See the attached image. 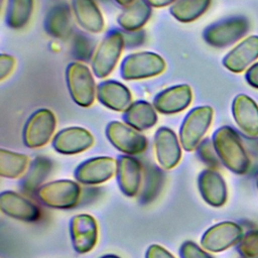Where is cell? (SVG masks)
Returning <instances> with one entry per match:
<instances>
[{"label": "cell", "mask_w": 258, "mask_h": 258, "mask_svg": "<svg viewBox=\"0 0 258 258\" xmlns=\"http://www.w3.org/2000/svg\"><path fill=\"white\" fill-rule=\"evenodd\" d=\"M216 154L222 163L231 171L243 174L248 171L250 160L237 132L229 127L222 126L212 137Z\"/></svg>", "instance_id": "cell-1"}, {"label": "cell", "mask_w": 258, "mask_h": 258, "mask_svg": "<svg viewBox=\"0 0 258 258\" xmlns=\"http://www.w3.org/2000/svg\"><path fill=\"white\" fill-rule=\"evenodd\" d=\"M213 114L210 106L197 107L188 112L179 130V138L184 150L192 151L200 145L211 125Z\"/></svg>", "instance_id": "cell-2"}, {"label": "cell", "mask_w": 258, "mask_h": 258, "mask_svg": "<svg viewBox=\"0 0 258 258\" xmlns=\"http://www.w3.org/2000/svg\"><path fill=\"white\" fill-rule=\"evenodd\" d=\"M165 69L163 58L149 51H141L127 55L120 67V75L124 80H140L161 74Z\"/></svg>", "instance_id": "cell-3"}, {"label": "cell", "mask_w": 258, "mask_h": 258, "mask_svg": "<svg viewBox=\"0 0 258 258\" xmlns=\"http://www.w3.org/2000/svg\"><path fill=\"white\" fill-rule=\"evenodd\" d=\"M66 79L72 99L82 107L91 106L95 99V82L89 68L81 62H71Z\"/></svg>", "instance_id": "cell-4"}, {"label": "cell", "mask_w": 258, "mask_h": 258, "mask_svg": "<svg viewBox=\"0 0 258 258\" xmlns=\"http://www.w3.org/2000/svg\"><path fill=\"white\" fill-rule=\"evenodd\" d=\"M249 29V22L243 16H234L209 25L203 33L207 43L215 47L228 46L242 36Z\"/></svg>", "instance_id": "cell-5"}, {"label": "cell", "mask_w": 258, "mask_h": 258, "mask_svg": "<svg viewBox=\"0 0 258 258\" xmlns=\"http://www.w3.org/2000/svg\"><path fill=\"white\" fill-rule=\"evenodd\" d=\"M81 188L73 180H55L40 186L37 197L47 207L54 209H71L75 207L80 199Z\"/></svg>", "instance_id": "cell-6"}, {"label": "cell", "mask_w": 258, "mask_h": 258, "mask_svg": "<svg viewBox=\"0 0 258 258\" xmlns=\"http://www.w3.org/2000/svg\"><path fill=\"white\" fill-rule=\"evenodd\" d=\"M55 125V117L50 110L39 109L35 111L24 125V144L29 148H37L45 145L52 136Z\"/></svg>", "instance_id": "cell-7"}, {"label": "cell", "mask_w": 258, "mask_h": 258, "mask_svg": "<svg viewBox=\"0 0 258 258\" xmlns=\"http://www.w3.org/2000/svg\"><path fill=\"white\" fill-rule=\"evenodd\" d=\"M124 44V37L119 31L109 32L98 46L92 60L94 74L98 78L107 77L115 68Z\"/></svg>", "instance_id": "cell-8"}, {"label": "cell", "mask_w": 258, "mask_h": 258, "mask_svg": "<svg viewBox=\"0 0 258 258\" xmlns=\"http://www.w3.org/2000/svg\"><path fill=\"white\" fill-rule=\"evenodd\" d=\"M106 135L119 151L126 154L142 153L147 146V140L142 134L118 121H112L107 125Z\"/></svg>", "instance_id": "cell-9"}, {"label": "cell", "mask_w": 258, "mask_h": 258, "mask_svg": "<svg viewBox=\"0 0 258 258\" xmlns=\"http://www.w3.org/2000/svg\"><path fill=\"white\" fill-rule=\"evenodd\" d=\"M242 228L233 222H222L208 229L201 243L204 249L211 252H221L233 246L241 240Z\"/></svg>", "instance_id": "cell-10"}, {"label": "cell", "mask_w": 258, "mask_h": 258, "mask_svg": "<svg viewBox=\"0 0 258 258\" xmlns=\"http://www.w3.org/2000/svg\"><path fill=\"white\" fill-rule=\"evenodd\" d=\"M117 170V161L111 157L101 156L88 159L75 170L78 181L86 184H97L110 179Z\"/></svg>", "instance_id": "cell-11"}, {"label": "cell", "mask_w": 258, "mask_h": 258, "mask_svg": "<svg viewBox=\"0 0 258 258\" xmlns=\"http://www.w3.org/2000/svg\"><path fill=\"white\" fill-rule=\"evenodd\" d=\"M70 232L73 247L78 253H87L96 245L98 228L92 216L87 214L75 216L71 220Z\"/></svg>", "instance_id": "cell-12"}, {"label": "cell", "mask_w": 258, "mask_h": 258, "mask_svg": "<svg viewBox=\"0 0 258 258\" xmlns=\"http://www.w3.org/2000/svg\"><path fill=\"white\" fill-rule=\"evenodd\" d=\"M233 117L241 131L250 138L258 137V105L248 95H237L232 103Z\"/></svg>", "instance_id": "cell-13"}, {"label": "cell", "mask_w": 258, "mask_h": 258, "mask_svg": "<svg viewBox=\"0 0 258 258\" xmlns=\"http://www.w3.org/2000/svg\"><path fill=\"white\" fill-rule=\"evenodd\" d=\"M156 158L164 169H171L179 162L181 151L175 133L166 127H160L154 136Z\"/></svg>", "instance_id": "cell-14"}, {"label": "cell", "mask_w": 258, "mask_h": 258, "mask_svg": "<svg viewBox=\"0 0 258 258\" xmlns=\"http://www.w3.org/2000/svg\"><path fill=\"white\" fill-rule=\"evenodd\" d=\"M94 143L92 134L81 127H70L60 130L52 140L55 151L61 154H76L82 152Z\"/></svg>", "instance_id": "cell-15"}, {"label": "cell", "mask_w": 258, "mask_h": 258, "mask_svg": "<svg viewBox=\"0 0 258 258\" xmlns=\"http://www.w3.org/2000/svg\"><path fill=\"white\" fill-rule=\"evenodd\" d=\"M258 58V35H251L231 49L223 58L224 67L233 73L244 72Z\"/></svg>", "instance_id": "cell-16"}, {"label": "cell", "mask_w": 258, "mask_h": 258, "mask_svg": "<svg viewBox=\"0 0 258 258\" xmlns=\"http://www.w3.org/2000/svg\"><path fill=\"white\" fill-rule=\"evenodd\" d=\"M192 94L188 85H177L156 95L154 108L163 114H174L184 110L191 102Z\"/></svg>", "instance_id": "cell-17"}, {"label": "cell", "mask_w": 258, "mask_h": 258, "mask_svg": "<svg viewBox=\"0 0 258 258\" xmlns=\"http://www.w3.org/2000/svg\"><path fill=\"white\" fill-rule=\"evenodd\" d=\"M0 208L5 215L13 219L32 222L39 218V210L34 204L11 190L0 195Z\"/></svg>", "instance_id": "cell-18"}, {"label": "cell", "mask_w": 258, "mask_h": 258, "mask_svg": "<svg viewBox=\"0 0 258 258\" xmlns=\"http://www.w3.org/2000/svg\"><path fill=\"white\" fill-rule=\"evenodd\" d=\"M117 181L120 190L127 197H134L141 183V165L133 157L122 155L117 160Z\"/></svg>", "instance_id": "cell-19"}, {"label": "cell", "mask_w": 258, "mask_h": 258, "mask_svg": "<svg viewBox=\"0 0 258 258\" xmlns=\"http://www.w3.org/2000/svg\"><path fill=\"white\" fill-rule=\"evenodd\" d=\"M199 189L203 199L213 207H221L227 200L226 183L214 169H206L201 172L198 180Z\"/></svg>", "instance_id": "cell-20"}, {"label": "cell", "mask_w": 258, "mask_h": 258, "mask_svg": "<svg viewBox=\"0 0 258 258\" xmlns=\"http://www.w3.org/2000/svg\"><path fill=\"white\" fill-rule=\"evenodd\" d=\"M97 98L106 107L119 112H125L131 105L129 90L116 81L100 83L97 87Z\"/></svg>", "instance_id": "cell-21"}, {"label": "cell", "mask_w": 258, "mask_h": 258, "mask_svg": "<svg viewBox=\"0 0 258 258\" xmlns=\"http://www.w3.org/2000/svg\"><path fill=\"white\" fill-rule=\"evenodd\" d=\"M74 14L87 31L99 33L104 29V19L94 0H72Z\"/></svg>", "instance_id": "cell-22"}, {"label": "cell", "mask_w": 258, "mask_h": 258, "mask_svg": "<svg viewBox=\"0 0 258 258\" xmlns=\"http://www.w3.org/2000/svg\"><path fill=\"white\" fill-rule=\"evenodd\" d=\"M44 28L46 32L53 37H68L73 29L70 7L66 3H60L51 7L46 14Z\"/></svg>", "instance_id": "cell-23"}, {"label": "cell", "mask_w": 258, "mask_h": 258, "mask_svg": "<svg viewBox=\"0 0 258 258\" xmlns=\"http://www.w3.org/2000/svg\"><path fill=\"white\" fill-rule=\"evenodd\" d=\"M124 121L136 130H147L157 122L153 105L146 101H137L124 112Z\"/></svg>", "instance_id": "cell-24"}, {"label": "cell", "mask_w": 258, "mask_h": 258, "mask_svg": "<svg viewBox=\"0 0 258 258\" xmlns=\"http://www.w3.org/2000/svg\"><path fill=\"white\" fill-rule=\"evenodd\" d=\"M150 14V5L145 0H135L121 12L118 23L125 30L134 31L147 22Z\"/></svg>", "instance_id": "cell-25"}, {"label": "cell", "mask_w": 258, "mask_h": 258, "mask_svg": "<svg viewBox=\"0 0 258 258\" xmlns=\"http://www.w3.org/2000/svg\"><path fill=\"white\" fill-rule=\"evenodd\" d=\"M211 0H177L170 7V14L181 22H190L202 16Z\"/></svg>", "instance_id": "cell-26"}, {"label": "cell", "mask_w": 258, "mask_h": 258, "mask_svg": "<svg viewBox=\"0 0 258 258\" xmlns=\"http://www.w3.org/2000/svg\"><path fill=\"white\" fill-rule=\"evenodd\" d=\"M51 169V162L45 157H36L30 164L27 173L24 175L21 185L25 192H34L40 187L41 182Z\"/></svg>", "instance_id": "cell-27"}, {"label": "cell", "mask_w": 258, "mask_h": 258, "mask_svg": "<svg viewBox=\"0 0 258 258\" xmlns=\"http://www.w3.org/2000/svg\"><path fill=\"white\" fill-rule=\"evenodd\" d=\"M33 10V0H8L6 24L12 28H21L29 21Z\"/></svg>", "instance_id": "cell-28"}, {"label": "cell", "mask_w": 258, "mask_h": 258, "mask_svg": "<svg viewBox=\"0 0 258 258\" xmlns=\"http://www.w3.org/2000/svg\"><path fill=\"white\" fill-rule=\"evenodd\" d=\"M28 164V157L24 154L9 150H0V175L7 178H15L21 175Z\"/></svg>", "instance_id": "cell-29"}, {"label": "cell", "mask_w": 258, "mask_h": 258, "mask_svg": "<svg viewBox=\"0 0 258 258\" xmlns=\"http://www.w3.org/2000/svg\"><path fill=\"white\" fill-rule=\"evenodd\" d=\"M162 183V174L160 170L156 167H151L147 169L145 174L144 188L141 194V201L143 203H148L157 195Z\"/></svg>", "instance_id": "cell-30"}, {"label": "cell", "mask_w": 258, "mask_h": 258, "mask_svg": "<svg viewBox=\"0 0 258 258\" xmlns=\"http://www.w3.org/2000/svg\"><path fill=\"white\" fill-rule=\"evenodd\" d=\"M238 251L243 258H258V230L242 236L238 243Z\"/></svg>", "instance_id": "cell-31"}, {"label": "cell", "mask_w": 258, "mask_h": 258, "mask_svg": "<svg viewBox=\"0 0 258 258\" xmlns=\"http://www.w3.org/2000/svg\"><path fill=\"white\" fill-rule=\"evenodd\" d=\"M180 258H213L191 241L184 242L179 249Z\"/></svg>", "instance_id": "cell-32"}, {"label": "cell", "mask_w": 258, "mask_h": 258, "mask_svg": "<svg viewBox=\"0 0 258 258\" xmlns=\"http://www.w3.org/2000/svg\"><path fill=\"white\" fill-rule=\"evenodd\" d=\"M92 43L89 38H87L84 35H78L75 38L74 43V54L78 58L87 59L90 57L92 52Z\"/></svg>", "instance_id": "cell-33"}, {"label": "cell", "mask_w": 258, "mask_h": 258, "mask_svg": "<svg viewBox=\"0 0 258 258\" xmlns=\"http://www.w3.org/2000/svg\"><path fill=\"white\" fill-rule=\"evenodd\" d=\"M15 64V59L9 55L2 53L0 55V80H4L7 76L10 75Z\"/></svg>", "instance_id": "cell-34"}, {"label": "cell", "mask_w": 258, "mask_h": 258, "mask_svg": "<svg viewBox=\"0 0 258 258\" xmlns=\"http://www.w3.org/2000/svg\"><path fill=\"white\" fill-rule=\"evenodd\" d=\"M213 149H214L213 143L211 144V142L209 140L204 141L202 144H200V147H199V153H200L201 157L209 164L216 163V158L214 156Z\"/></svg>", "instance_id": "cell-35"}, {"label": "cell", "mask_w": 258, "mask_h": 258, "mask_svg": "<svg viewBox=\"0 0 258 258\" xmlns=\"http://www.w3.org/2000/svg\"><path fill=\"white\" fill-rule=\"evenodd\" d=\"M145 258H174L167 250L159 245H151L147 251Z\"/></svg>", "instance_id": "cell-36"}, {"label": "cell", "mask_w": 258, "mask_h": 258, "mask_svg": "<svg viewBox=\"0 0 258 258\" xmlns=\"http://www.w3.org/2000/svg\"><path fill=\"white\" fill-rule=\"evenodd\" d=\"M245 79L251 87H253L255 89H258V62L252 64L247 70L246 75H245Z\"/></svg>", "instance_id": "cell-37"}, {"label": "cell", "mask_w": 258, "mask_h": 258, "mask_svg": "<svg viewBox=\"0 0 258 258\" xmlns=\"http://www.w3.org/2000/svg\"><path fill=\"white\" fill-rule=\"evenodd\" d=\"M145 1L150 6H153V7H164L175 2L176 0H145Z\"/></svg>", "instance_id": "cell-38"}, {"label": "cell", "mask_w": 258, "mask_h": 258, "mask_svg": "<svg viewBox=\"0 0 258 258\" xmlns=\"http://www.w3.org/2000/svg\"><path fill=\"white\" fill-rule=\"evenodd\" d=\"M117 3H119L120 5H123V6H128L130 5L132 2H134L135 0H115Z\"/></svg>", "instance_id": "cell-39"}, {"label": "cell", "mask_w": 258, "mask_h": 258, "mask_svg": "<svg viewBox=\"0 0 258 258\" xmlns=\"http://www.w3.org/2000/svg\"><path fill=\"white\" fill-rule=\"evenodd\" d=\"M101 258H119V257L115 256V255H105V256H103Z\"/></svg>", "instance_id": "cell-40"}, {"label": "cell", "mask_w": 258, "mask_h": 258, "mask_svg": "<svg viewBox=\"0 0 258 258\" xmlns=\"http://www.w3.org/2000/svg\"><path fill=\"white\" fill-rule=\"evenodd\" d=\"M256 184H257V187H258V173L256 174Z\"/></svg>", "instance_id": "cell-41"}]
</instances>
